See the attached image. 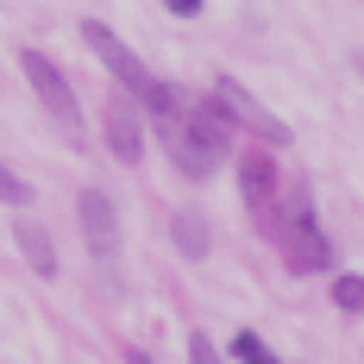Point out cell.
<instances>
[{
    "label": "cell",
    "mask_w": 364,
    "mask_h": 364,
    "mask_svg": "<svg viewBox=\"0 0 364 364\" xmlns=\"http://www.w3.org/2000/svg\"><path fill=\"white\" fill-rule=\"evenodd\" d=\"M157 139H164V151H170V164L182 176L201 182V176H214L220 157L232 151V126H226V113L214 101H182L170 119H157Z\"/></svg>",
    "instance_id": "6da1fadb"
},
{
    "label": "cell",
    "mask_w": 364,
    "mask_h": 364,
    "mask_svg": "<svg viewBox=\"0 0 364 364\" xmlns=\"http://www.w3.org/2000/svg\"><path fill=\"white\" fill-rule=\"evenodd\" d=\"M277 214H283V226H277L283 264H289V270H301V277L333 270V239L314 226V201H308V188H289V201H283Z\"/></svg>",
    "instance_id": "7a4b0ae2"
},
{
    "label": "cell",
    "mask_w": 364,
    "mask_h": 364,
    "mask_svg": "<svg viewBox=\"0 0 364 364\" xmlns=\"http://www.w3.org/2000/svg\"><path fill=\"white\" fill-rule=\"evenodd\" d=\"M19 75L32 82V95H38V107L57 119V132L70 139V145H82V107H75V88H70V75L57 70L44 50H19Z\"/></svg>",
    "instance_id": "3957f363"
},
{
    "label": "cell",
    "mask_w": 364,
    "mask_h": 364,
    "mask_svg": "<svg viewBox=\"0 0 364 364\" xmlns=\"http://www.w3.org/2000/svg\"><path fill=\"white\" fill-rule=\"evenodd\" d=\"M75 32H82V44H88L101 63H107V75L119 82V88H126V95H132V101H139V107H145L151 95H157V75H151L145 63H139V57H132L119 38H113V26H101V19H82Z\"/></svg>",
    "instance_id": "277c9868"
},
{
    "label": "cell",
    "mask_w": 364,
    "mask_h": 364,
    "mask_svg": "<svg viewBox=\"0 0 364 364\" xmlns=\"http://www.w3.org/2000/svg\"><path fill=\"white\" fill-rule=\"evenodd\" d=\"M277 188H283V176H277L270 151H245V157H239V195H245V208H252V220H257L264 239H277V226H283V214H277Z\"/></svg>",
    "instance_id": "5b68a950"
},
{
    "label": "cell",
    "mask_w": 364,
    "mask_h": 364,
    "mask_svg": "<svg viewBox=\"0 0 364 364\" xmlns=\"http://www.w3.org/2000/svg\"><path fill=\"white\" fill-rule=\"evenodd\" d=\"M208 101L226 113V126H245V132H257L264 145H289V126H283L270 107H257V101L232 82V75H214V95H208Z\"/></svg>",
    "instance_id": "8992f818"
},
{
    "label": "cell",
    "mask_w": 364,
    "mask_h": 364,
    "mask_svg": "<svg viewBox=\"0 0 364 364\" xmlns=\"http://www.w3.org/2000/svg\"><path fill=\"white\" fill-rule=\"evenodd\" d=\"M75 214H82V239H88V252H95V257H113V252H119V208H113L101 188H82Z\"/></svg>",
    "instance_id": "52a82bcc"
},
{
    "label": "cell",
    "mask_w": 364,
    "mask_h": 364,
    "mask_svg": "<svg viewBox=\"0 0 364 364\" xmlns=\"http://www.w3.org/2000/svg\"><path fill=\"white\" fill-rule=\"evenodd\" d=\"M101 132H107V151L119 164H139V157H145V119L132 113L126 95H113L107 107H101Z\"/></svg>",
    "instance_id": "ba28073f"
},
{
    "label": "cell",
    "mask_w": 364,
    "mask_h": 364,
    "mask_svg": "<svg viewBox=\"0 0 364 364\" xmlns=\"http://www.w3.org/2000/svg\"><path fill=\"white\" fill-rule=\"evenodd\" d=\"M13 239H19L26 264H32L38 277L50 283V277H57V245H50V226H38V220H19V226H13Z\"/></svg>",
    "instance_id": "9c48e42d"
},
{
    "label": "cell",
    "mask_w": 364,
    "mask_h": 364,
    "mask_svg": "<svg viewBox=\"0 0 364 364\" xmlns=\"http://www.w3.org/2000/svg\"><path fill=\"white\" fill-rule=\"evenodd\" d=\"M176 252L182 257H208V220L201 214H176Z\"/></svg>",
    "instance_id": "30bf717a"
},
{
    "label": "cell",
    "mask_w": 364,
    "mask_h": 364,
    "mask_svg": "<svg viewBox=\"0 0 364 364\" xmlns=\"http://www.w3.org/2000/svg\"><path fill=\"white\" fill-rule=\"evenodd\" d=\"M333 308L339 314H364V277H352V270L333 277Z\"/></svg>",
    "instance_id": "8fae6325"
},
{
    "label": "cell",
    "mask_w": 364,
    "mask_h": 364,
    "mask_svg": "<svg viewBox=\"0 0 364 364\" xmlns=\"http://www.w3.org/2000/svg\"><path fill=\"white\" fill-rule=\"evenodd\" d=\"M232 358H239V364H283L257 333H232Z\"/></svg>",
    "instance_id": "7c38bea8"
},
{
    "label": "cell",
    "mask_w": 364,
    "mask_h": 364,
    "mask_svg": "<svg viewBox=\"0 0 364 364\" xmlns=\"http://www.w3.org/2000/svg\"><path fill=\"white\" fill-rule=\"evenodd\" d=\"M0 201H6V208H26V201H32V182H19L6 164H0Z\"/></svg>",
    "instance_id": "4fadbf2b"
},
{
    "label": "cell",
    "mask_w": 364,
    "mask_h": 364,
    "mask_svg": "<svg viewBox=\"0 0 364 364\" xmlns=\"http://www.w3.org/2000/svg\"><path fill=\"white\" fill-rule=\"evenodd\" d=\"M188 364H226L214 352V339H208V333H188Z\"/></svg>",
    "instance_id": "5bb4252c"
},
{
    "label": "cell",
    "mask_w": 364,
    "mask_h": 364,
    "mask_svg": "<svg viewBox=\"0 0 364 364\" xmlns=\"http://www.w3.org/2000/svg\"><path fill=\"white\" fill-rule=\"evenodd\" d=\"M164 6H170L176 19H195V13H201V0H164Z\"/></svg>",
    "instance_id": "9a60e30c"
},
{
    "label": "cell",
    "mask_w": 364,
    "mask_h": 364,
    "mask_svg": "<svg viewBox=\"0 0 364 364\" xmlns=\"http://www.w3.org/2000/svg\"><path fill=\"white\" fill-rule=\"evenodd\" d=\"M126 364H151V358H145V352H132V358H126Z\"/></svg>",
    "instance_id": "2e32d148"
},
{
    "label": "cell",
    "mask_w": 364,
    "mask_h": 364,
    "mask_svg": "<svg viewBox=\"0 0 364 364\" xmlns=\"http://www.w3.org/2000/svg\"><path fill=\"white\" fill-rule=\"evenodd\" d=\"M358 70H364V57H358Z\"/></svg>",
    "instance_id": "e0dca14e"
}]
</instances>
